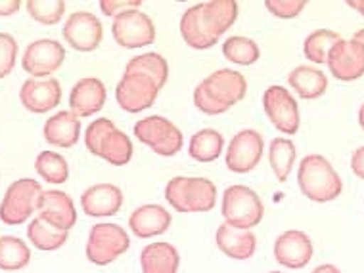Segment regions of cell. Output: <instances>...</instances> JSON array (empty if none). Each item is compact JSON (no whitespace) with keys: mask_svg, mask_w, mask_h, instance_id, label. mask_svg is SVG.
I'll return each instance as SVG.
<instances>
[{"mask_svg":"<svg viewBox=\"0 0 364 273\" xmlns=\"http://www.w3.org/2000/svg\"><path fill=\"white\" fill-rule=\"evenodd\" d=\"M289 87L303 99H316L324 96L328 90V77L321 69L299 65L288 74Z\"/></svg>","mask_w":364,"mask_h":273,"instance_id":"26","label":"cell"},{"mask_svg":"<svg viewBox=\"0 0 364 273\" xmlns=\"http://www.w3.org/2000/svg\"><path fill=\"white\" fill-rule=\"evenodd\" d=\"M19 8H21V0H0V18L18 13Z\"/></svg>","mask_w":364,"mask_h":273,"instance_id":"41","label":"cell"},{"mask_svg":"<svg viewBox=\"0 0 364 273\" xmlns=\"http://www.w3.org/2000/svg\"><path fill=\"white\" fill-rule=\"evenodd\" d=\"M339 40H341V37L336 31L318 29V31H313L305 38V43H303V54H305L309 62L322 65V63H326V57L330 54V50L333 48V44L339 43Z\"/></svg>","mask_w":364,"mask_h":273,"instance_id":"33","label":"cell"},{"mask_svg":"<svg viewBox=\"0 0 364 273\" xmlns=\"http://www.w3.org/2000/svg\"><path fill=\"white\" fill-rule=\"evenodd\" d=\"M194 106L198 107L201 113H205V115H223V113H226L225 109H220L213 99L209 98L208 94L203 92L201 84H198L194 90Z\"/></svg>","mask_w":364,"mask_h":273,"instance_id":"39","label":"cell"},{"mask_svg":"<svg viewBox=\"0 0 364 273\" xmlns=\"http://www.w3.org/2000/svg\"><path fill=\"white\" fill-rule=\"evenodd\" d=\"M347 6L353 8L355 12H358L364 18V0H349V2H347Z\"/></svg>","mask_w":364,"mask_h":273,"instance_id":"43","label":"cell"},{"mask_svg":"<svg viewBox=\"0 0 364 273\" xmlns=\"http://www.w3.org/2000/svg\"><path fill=\"white\" fill-rule=\"evenodd\" d=\"M159 96V87L150 77L140 73H123L115 88V99L123 111L140 113L150 109Z\"/></svg>","mask_w":364,"mask_h":273,"instance_id":"10","label":"cell"},{"mask_svg":"<svg viewBox=\"0 0 364 273\" xmlns=\"http://www.w3.org/2000/svg\"><path fill=\"white\" fill-rule=\"evenodd\" d=\"M112 33L115 43L129 50L144 48L156 40V25L140 10H127L113 18Z\"/></svg>","mask_w":364,"mask_h":273,"instance_id":"9","label":"cell"},{"mask_svg":"<svg viewBox=\"0 0 364 273\" xmlns=\"http://www.w3.org/2000/svg\"><path fill=\"white\" fill-rule=\"evenodd\" d=\"M165 199L176 212H209L217 205V186L208 178L176 176L165 187Z\"/></svg>","mask_w":364,"mask_h":273,"instance_id":"4","label":"cell"},{"mask_svg":"<svg viewBox=\"0 0 364 273\" xmlns=\"http://www.w3.org/2000/svg\"><path fill=\"white\" fill-rule=\"evenodd\" d=\"M85 145L95 157H100L113 167H125L132 159V142L109 118H96L87 126Z\"/></svg>","mask_w":364,"mask_h":273,"instance_id":"2","label":"cell"},{"mask_svg":"<svg viewBox=\"0 0 364 273\" xmlns=\"http://www.w3.org/2000/svg\"><path fill=\"white\" fill-rule=\"evenodd\" d=\"M132 130L139 142L148 145L154 153L161 157H175L184 145L181 128L161 115L140 118Z\"/></svg>","mask_w":364,"mask_h":273,"instance_id":"7","label":"cell"},{"mask_svg":"<svg viewBox=\"0 0 364 273\" xmlns=\"http://www.w3.org/2000/svg\"><path fill=\"white\" fill-rule=\"evenodd\" d=\"M297 159L295 143L288 138H274L269 147V165L278 182H286Z\"/></svg>","mask_w":364,"mask_h":273,"instance_id":"29","label":"cell"},{"mask_svg":"<svg viewBox=\"0 0 364 273\" xmlns=\"http://www.w3.org/2000/svg\"><path fill=\"white\" fill-rule=\"evenodd\" d=\"M238 19V2L213 0L190 6L181 18V35L194 50H209Z\"/></svg>","mask_w":364,"mask_h":273,"instance_id":"1","label":"cell"},{"mask_svg":"<svg viewBox=\"0 0 364 273\" xmlns=\"http://www.w3.org/2000/svg\"><path fill=\"white\" fill-rule=\"evenodd\" d=\"M43 136L46 143H50L54 147H73L79 142V136H81V118L71 111L54 113L44 123Z\"/></svg>","mask_w":364,"mask_h":273,"instance_id":"23","label":"cell"},{"mask_svg":"<svg viewBox=\"0 0 364 273\" xmlns=\"http://www.w3.org/2000/svg\"><path fill=\"white\" fill-rule=\"evenodd\" d=\"M131 239L117 223H96L90 228L87 241V258L96 266H107L125 255Z\"/></svg>","mask_w":364,"mask_h":273,"instance_id":"8","label":"cell"},{"mask_svg":"<svg viewBox=\"0 0 364 273\" xmlns=\"http://www.w3.org/2000/svg\"><path fill=\"white\" fill-rule=\"evenodd\" d=\"M297 184L307 199L314 203H330L341 195L343 182L326 157L307 155L297 170Z\"/></svg>","mask_w":364,"mask_h":273,"instance_id":"3","label":"cell"},{"mask_svg":"<svg viewBox=\"0 0 364 273\" xmlns=\"http://www.w3.org/2000/svg\"><path fill=\"white\" fill-rule=\"evenodd\" d=\"M215 241H217V247L220 248V252H225L228 258H234V260L252 258L255 255V248H257V237H255L253 231L236 230L228 223L219 225Z\"/></svg>","mask_w":364,"mask_h":273,"instance_id":"24","label":"cell"},{"mask_svg":"<svg viewBox=\"0 0 364 273\" xmlns=\"http://www.w3.org/2000/svg\"><path fill=\"white\" fill-rule=\"evenodd\" d=\"M31 262V250L19 237H0V269L2 272H19Z\"/></svg>","mask_w":364,"mask_h":273,"instance_id":"31","label":"cell"},{"mask_svg":"<svg viewBox=\"0 0 364 273\" xmlns=\"http://www.w3.org/2000/svg\"><path fill=\"white\" fill-rule=\"evenodd\" d=\"M62 99V84L54 77L48 79H27L19 88V101L27 111L41 115L56 109Z\"/></svg>","mask_w":364,"mask_h":273,"instance_id":"17","label":"cell"},{"mask_svg":"<svg viewBox=\"0 0 364 273\" xmlns=\"http://www.w3.org/2000/svg\"><path fill=\"white\" fill-rule=\"evenodd\" d=\"M81 206L87 216H115L123 206V191L113 184H96L82 191Z\"/></svg>","mask_w":364,"mask_h":273,"instance_id":"21","label":"cell"},{"mask_svg":"<svg viewBox=\"0 0 364 273\" xmlns=\"http://www.w3.org/2000/svg\"><path fill=\"white\" fill-rule=\"evenodd\" d=\"M311 273H341V269L333 266V264H321V266L314 267Z\"/></svg>","mask_w":364,"mask_h":273,"instance_id":"42","label":"cell"},{"mask_svg":"<svg viewBox=\"0 0 364 273\" xmlns=\"http://www.w3.org/2000/svg\"><path fill=\"white\" fill-rule=\"evenodd\" d=\"M358 124H360V128L364 130V104L360 106V109H358Z\"/></svg>","mask_w":364,"mask_h":273,"instance_id":"44","label":"cell"},{"mask_svg":"<svg viewBox=\"0 0 364 273\" xmlns=\"http://www.w3.org/2000/svg\"><path fill=\"white\" fill-rule=\"evenodd\" d=\"M274 258L288 269H301L313 258V243L305 231L289 230L274 241Z\"/></svg>","mask_w":364,"mask_h":273,"instance_id":"19","label":"cell"},{"mask_svg":"<svg viewBox=\"0 0 364 273\" xmlns=\"http://www.w3.org/2000/svg\"><path fill=\"white\" fill-rule=\"evenodd\" d=\"M43 187L37 180L19 178L10 184L0 201V220L6 225H21L37 212Z\"/></svg>","mask_w":364,"mask_h":273,"instance_id":"6","label":"cell"},{"mask_svg":"<svg viewBox=\"0 0 364 273\" xmlns=\"http://www.w3.org/2000/svg\"><path fill=\"white\" fill-rule=\"evenodd\" d=\"M125 73L146 74L161 90L167 84V79H169V63L164 56H159L156 52H148V54H140V56L129 60Z\"/></svg>","mask_w":364,"mask_h":273,"instance_id":"28","label":"cell"},{"mask_svg":"<svg viewBox=\"0 0 364 273\" xmlns=\"http://www.w3.org/2000/svg\"><path fill=\"white\" fill-rule=\"evenodd\" d=\"M171 212L161 205H142L129 216V228L140 239L164 235L171 228Z\"/></svg>","mask_w":364,"mask_h":273,"instance_id":"22","label":"cell"},{"mask_svg":"<svg viewBox=\"0 0 364 273\" xmlns=\"http://www.w3.org/2000/svg\"><path fill=\"white\" fill-rule=\"evenodd\" d=\"M65 62V48L54 38H38L23 52L21 67L31 79H48Z\"/></svg>","mask_w":364,"mask_h":273,"instance_id":"11","label":"cell"},{"mask_svg":"<svg viewBox=\"0 0 364 273\" xmlns=\"http://www.w3.org/2000/svg\"><path fill=\"white\" fill-rule=\"evenodd\" d=\"M16 60H18V40L8 33H0V79H6L12 73Z\"/></svg>","mask_w":364,"mask_h":273,"instance_id":"36","label":"cell"},{"mask_svg":"<svg viewBox=\"0 0 364 273\" xmlns=\"http://www.w3.org/2000/svg\"><path fill=\"white\" fill-rule=\"evenodd\" d=\"M27 12L37 23L50 25L60 23V19L65 13V2L62 0H29L26 4Z\"/></svg>","mask_w":364,"mask_h":273,"instance_id":"35","label":"cell"},{"mask_svg":"<svg viewBox=\"0 0 364 273\" xmlns=\"http://www.w3.org/2000/svg\"><path fill=\"white\" fill-rule=\"evenodd\" d=\"M63 38L77 52H95L104 38V27L95 13L79 10L63 25Z\"/></svg>","mask_w":364,"mask_h":273,"instance_id":"16","label":"cell"},{"mask_svg":"<svg viewBox=\"0 0 364 273\" xmlns=\"http://www.w3.org/2000/svg\"><path fill=\"white\" fill-rule=\"evenodd\" d=\"M267 273H284V272H267Z\"/></svg>","mask_w":364,"mask_h":273,"instance_id":"46","label":"cell"},{"mask_svg":"<svg viewBox=\"0 0 364 273\" xmlns=\"http://www.w3.org/2000/svg\"><path fill=\"white\" fill-rule=\"evenodd\" d=\"M351 170L357 178L364 180V145L355 149V153L351 155Z\"/></svg>","mask_w":364,"mask_h":273,"instance_id":"40","label":"cell"},{"mask_svg":"<svg viewBox=\"0 0 364 273\" xmlns=\"http://www.w3.org/2000/svg\"><path fill=\"white\" fill-rule=\"evenodd\" d=\"M38 218L50 223L52 228L60 231H68L77 223V211L73 199L60 189H46L38 201Z\"/></svg>","mask_w":364,"mask_h":273,"instance_id":"18","label":"cell"},{"mask_svg":"<svg viewBox=\"0 0 364 273\" xmlns=\"http://www.w3.org/2000/svg\"><path fill=\"white\" fill-rule=\"evenodd\" d=\"M263 107L267 117L278 132L291 136L299 130V124H301L299 106L288 88L278 87V84L267 88L263 94Z\"/></svg>","mask_w":364,"mask_h":273,"instance_id":"12","label":"cell"},{"mask_svg":"<svg viewBox=\"0 0 364 273\" xmlns=\"http://www.w3.org/2000/svg\"><path fill=\"white\" fill-rule=\"evenodd\" d=\"M220 212H223L225 223L232 225L236 230L252 231L263 220L264 205L252 187L230 186L226 187L223 195Z\"/></svg>","mask_w":364,"mask_h":273,"instance_id":"5","label":"cell"},{"mask_svg":"<svg viewBox=\"0 0 364 273\" xmlns=\"http://www.w3.org/2000/svg\"><path fill=\"white\" fill-rule=\"evenodd\" d=\"M223 54L228 62L236 65H253L261 57L257 43L245 37H228L223 43Z\"/></svg>","mask_w":364,"mask_h":273,"instance_id":"34","label":"cell"},{"mask_svg":"<svg viewBox=\"0 0 364 273\" xmlns=\"http://www.w3.org/2000/svg\"><path fill=\"white\" fill-rule=\"evenodd\" d=\"M106 99L107 92L104 82L100 79H95V77H85L71 88L70 111L75 113L79 118L92 117L104 109Z\"/></svg>","mask_w":364,"mask_h":273,"instance_id":"20","label":"cell"},{"mask_svg":"<svg viewBox=\"0 0 364 273\" xmlns=\"http://www.w3.org/2000/svg\"><path fill=\"white\" fill-rule=\"evenodd\" d=\"M35 170L43 178L44 182H50V184H65L70 178V167L65 157L56 153V151H41L35 159Z\"/></svg>","mask_w":364,"mask_h":273,"instance_id":"32","label":"cell"},{"mask_svg":"<svg viewBox=\"0 0 364 273\" xmlns=\"http://www.w3.org/2000/svg\"><path fill=\"white\" fill-rule=\"evenodd\" d=\"M70 233L68 231H60L56 228H52L50 223H46L41 218H35L27 225V239L31 241V245L38 250H44V252H52V250H58L60 247L65 245Z\"/></svg>","mask_w":364,"mask_h":273,"instance_id":"30","label":"cell"},{"mask_svg":"<svg viewBox=\"0 0 364 273\" xmlns=\"http://www.w3.org/2000/svg\"><path fill=\"white\" fill-rule=\"evenodd\" d=\"M140 6H142V0H102L100 2L102 13L112 16V18H117L127 10H139Z\"/></svg>","mask_w":364,"mask_h":273,"instance_id":"38","label":"cell"},{"mask_svg":"<svg viewBox=\"0 0 364 273\" xmlns=\"http://www.w3.org/2000/svg\"><path fill=\"white\" fill-rule=\"evenodd\" d=\"M264 6L272 16L280 19L297 18L307 6V0H267Z\"/></svg>","mask_w":364,"mask_h":273,"instance_id":"37","label":"cell"},{"mask_svg":"<svg viewBox=\"0 0 364 273\" xmlns=\"http://www.w3.org/2000/svg\"><path fill=\"white\" fill-rule=\"evenodd\" d=\"M355 40H358V43L364 44V29H360V31L355 33Z\"/></svg>","mask_w":364,"mask_h":273,"instance_id":"45","label":"cell"},{"mask_svg":"<svg viewBox=\"0 0 364 273\" xmlns=\"http://www.w3.org/2000/svg\"><path fill=\"white\" fill-rule=\"evenodd\" d=\"M142 273H176L181 266V256L171 243H151L146 245L140 255Z\"/></svg>","mask_w":364,"mask_h":273,"instance_id":"25","label":"cell"},{"mask_svg":"<svg viewBox=\"0 0 364 273\" xmlns=\"http://www.w3.org/2000/svg\"><path fill=\"white\" fill-rule=\"evenodd\" d=\"M326 65L338 81H357L364 74V44L355 38L351 40L341 38L330 50Z\"/></svg>","mask_w":364,"mask_h":273,"instance_id":"15","label":"cell"},{"mask_svg":"<svg viewBox=\"0 0 364 273\" xmlns=\"http://www.w3.org/2000/svg\"><path fill=\"white\" fill-rule=\"evenodd\" d=\"M264 151V140L257 130L238 132L226 149V167L230 172L247 174L257 167Z\"/></svg>","mask_w":364,"mask_h":273,"instance_id":"14","label":"cell"},{"mask_svg":"<svg viewBox=\"0 0 364 273\" xmlns=\"http://www.w3.org/2000/svg\"><path fill=\"white\" fill-rule=\"evenodd\" d=\"M203 92L213 99L215 104L228 111L230 107L240 104L247 94L245 77L234 69H219L200 82Z\"/></svg>","mask_w":364,"mask_h":273,"instance_id":"13","label":"cell"},{"mask_svg":"<svg viewBox=\"0 0 364 273\" xmlns=\"http://www.w3.org/2000/svg\"><path fill=\"white\" fill-rule=\"evenodd\" d=\"M223 149H225V138L220 136V132L213 128H203L192 136L188 153L198 162H213L219 159Z\"/></svg>","mask_w":364,"mask_h":273,"instance_id":"27","label":"cell"}]
</instances>
